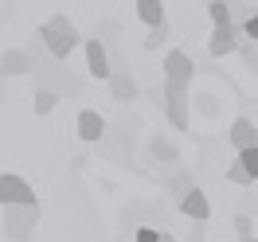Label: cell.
<instances>
[{"label": "cell", "instance_id": "cell-15", "mask_svg": "<svg viewBox=\"0 0 258 242\" xmlns=\"http://www.w3.org/2000/svg\"><path fill=\"white\" fill-rule=\"evenodd\" d=\"M239 164L246 168V176H250V180H258V145L239 148Z\"/></svg>", "mask_w": 258, "mask_h": 242}, {"label": "cell", "instance_id": "cell-12", "mask_svg": "<svg viewBox=\"0 0 258 242\" xmlns=\"http://www.w3.org/2000/svg\"><path fill=\"white\" fill-rule=\"evenodd\" d=\"M231 145L235 148H250L258 145V129L250 117H235V125H231Z\"/></svg>", "mask_w": 258, "mask_h": 242}, {"label": "cell", "instance_id": "cell-9", "mask_svg": "<svg viewBox=\"0 0 258 242\" xmlns=\"http://www.w3.org/2000/svg\"><path fill=\"white\" fill-rule=\"evenodd\" d=\"M82 51H86V66L94 78H106L110 74V59H106V43L102 39H82Z\"/></svg>", "mask_w": 258, "mask_h": 242}, {"label": "cell", "instance_id": "cell-27", "mask_svg": "<svg viewBox=\"0 0 258 242\" xmlns=\"http://www.w3.org/2000/svg\"><path fill=\"white\" fill-rule=\"evenodd\" d=\"M0 102H4V74H0Z\"/></svg>", "mask_w": 258, "mask_h": 242}, {"label": "cell", "instance_id": "cell-16", "mask_svg": "<svg viewBox=\"0 0 258 242\" xmlns=\"http://www.w3.org/2000/svg\"><path fill=\"white\" fill-rule=\"evenodd\" d=\"M164 39H168V20H164V24H153V28H149V35H145V51H157L164 43Z\"/></svg>", "mask_w": 258, "mask_h": 242}, {"label": "cell", "instance_id": "cell-4", "mask_svg": "<svg viewBox=\"0 0 258 242\" xmlns=\"http://www.w3.org/2000/svg\"><path fill=\"white\" fill-rule=\"evenodd\" d=\"M8 203H35L32 184L24 176H12V172L0 176V207H8Z\"/></svg>", "mask_w": 258, "mask_h": 242}, {"label": "cell", "instance_id": "cell-6", "mask_svg": "<svg viewBox=\"0 0 258 242\" xmlns=\"http://www.w3.org/2000/svg\"><path fill=\"white\" fill-rule=\"evenodd\" d=\"M180 211H184V215H188V219H196V223H208L211 219V203H208V195L200 192V188H188V192L180 195Z\"/></svg>", "mask_w": 258, "mask_h": 242}, {"label": "cell", "instance_id": "cell-7", "mask_svg": "<svg viewBox=\"0 0 258 242\" xmlns=\"http://www.w3.org/2000/svg\"><path fill=\"white\" fill-rule=\"evenodd\" d=\"M106 82H110V94L117 98V102H133V98L141 94V90H137V78L129 74V66L110 70V74H106Z\"/></svg>", "mask_w": 258, "mask_h": 242}, {"label": "cell", "instance_id": "cell-14", "mask_svg": "<svg viewBox=\"0 0 258 242\" xmlns=\"http://www.w3.org/2000/svg\"><path fill=\"white\" fill-rule=\"evenodd\" d=\"M55 102H59V94H55V90H43V86H39V90H35V98H32L35 117H47V113L55 110Z\"/></svg>", "mask_w": 258, "mask_h": 242}, {"label": "cell", "instance_id": "cell-5", "mask_svg": "<svg viewBox=\"0 0 258 242\" xmlns=\"http://www.w3.org/2000/svg\"><path fill=\"white\" fill-rule=\"evenodd\" d=\"M235 47H239L235 28H231V24H215V32H211V39H208V55L211 59H223V55H235Z\"/></svg>", "mask_w": 258, "mask_h": 242}, {"label": "cell", "instance_id": "cell-10", "mask_svg": "<svg viewBox=\"0 0 258 242\" xmlns=\"http://www.w3.org/2000/svg\"><path fill=\"white\" fill-rule=\"evenodd\" d=\"M0 74H4V78L32 74V59H28V51H4V55H0Z\"/></svg>", "mask_w": 258, "mask_h": 242}, {"label": "cell", "instance_id": "cell-11", "mask_svg": "<svg viewBox=\"0 0 258 242\" xmlns=\"http://www.w3.org/2000/svg\"><path fill=\"white\" fill-rule=\"evenodd\" d=\"M79 137H82V141H90V145H98V141L106 137V121H102V113H94V110H82L79 113Z\"/></svg>", "mask_w": 258, "mask_h": 242}, {"label": "cell", "instance_id": "cell-8", "mask_svg": "<svg viewBox=\"0 0 258 242\" xmlns=\"http://www.w3.org/2000/svg\"><path fill=\"white\" fill-rule=\"evenodd\" d=\"M192 74H196V63H192V55H184V51H168V55H164V78L192 82Z\"/></svg>", "mask_w": 258, "mask_h": 242}, {"label": "cell", "instance_id": "cell-20", "mask_svg": "<svg viewBox=\"0 0 258 242\" xmlns=\"http://www.w3.org/2000/svg\"><path fill=\"white\" fill-rule=\"evenodd\" d=\"M235 234H239V238H250V215H246V211L235 215Z\"/></svg>", "mask_w": 258, "mask_h": 242}, {"label": "cell", "instance_id": "cell-22", "mask_svg": "<svg viewBox=\"0 0 258 242\" xmlns=\"http://www.w3.org/2000/svg\"><path fill=\"white\" fill-rule=\"evenodd\" d=\"M161 238V226H137V242H157Z\"/></svg>", "mask_w": 258, "mask_h": 242}, {"label": "cell", "instance_id": "cell-24", "mask_svg": "<svg viewBox=\"0 0 258 242\" xmlns=\"http://www.w3.org/2000/svg\"><path fill=\"white\" fill-rule=\"evenodd\" d=\"M242 35H246V39H254V43H258V12H254L250 20H246V24H242Z\"/></svg>", "mask_w": 258, "mask_h": 242}, {"label": "cell", "instance_id": "cell-3", "mask_svg": "<svg viewBox=\"0 0 258 242\" xmlns=\"http://www.w3.org/2000/svg\"><path fill=\"white\" fill-rule=\"evenodd\" d=\"M188 90L192 82H176V78H164V117L176 125V129H188Z\"/></svg>", "mask_w": 258, "mask_h": 242}, {"label": "cell", "instance_id": "cell-17", "mask_svg": "<svg viewBox=\"0 0 258 242\" xmlns=\"http://www.w3.org/2000/svg\"><path fill=\"white\" fill-rule=\"evenodd\" d=\"M227 180H231V184H239V188H246V184H254V180L246 176V168H242L239 160H235L231 168H227Z\"/></svg>", "mask_w": 258, "mask_h": 242}, {"label": "cell", "instance_id": "cell-25", "mask_svg": "<svg viewBox=\"0 0 258 242\" xmlns=\"http://www.w3.org/2000/svg\"><path fill=\"white\" fill-rule=\"evenodd\" d=\"M184 242H204V223H196V226H192V234H188Z\"/></svg>", "mask_w": 258, "mask_h": 242}, {"label": "cell", "instance_id": "cell-18", "mask_svg": "<svg viewBox=\"0 0 258 242\" xmlns=\"http://www.w3.org/2000/svg\"><path fill=\"white\" fill-rule=\"evenodd\" d=\"M188 188H192V176H188V172H176V176L168 180V192H176V195H184Z\"/></svg>", "mask_w": 258, "mask_h": 242}, {"label": "cell", "instance_id": "cell-28", "mask_svg": "<svg viewBox=\"0 0 258 242\" xmlns=\"http://www.w3.org/2000/svg\"><path fill=\"white\" fill-rule=\"evenodd\" d=\"M242 242H258V238H254V234H250V238H242Z\"/></svg>", "mask_w": 258, "mask_h": 242}, {"label": "cell", "instance_id": "cell-26", "mask_svg": "<svg viewBox=\"0 0 258 242\" xmlns=\"http://www.w3.org/2000/svg\"><path fill=\"white\" fill-rule=\"evenodd\" d=\"M157 242H176V238H172V234H164V230H161V238H157Z\"/></svg>", "mask_w": 258, "mask_h": 242}, {"label": "cell", "instance_id": "cell-21", "mask_svg": "<svg viewBox=\"0 0 258 242\" xmlns=\"http://www.w3.org/2000/svg\"><path fill=\"white\" fill-rule=\"evenodd\" d=\"M235 51H242V59H246V66H250V70H258V51H254V47H246V43L239 39V47H235Z\"/></svg>", "mask_w": 258, "mask_h": 242}, {"label": "cell", "instance_id": "cell-1", "mask_svg": "<svg viewBox=\"0 0 258 242\" xmlns=\"http://www.w3.org/2000/svg\"><path fill=\"white\" fill-rule=\"evenodd\" d=\"M35 35L43 39V47H47L55 59H71V51L82 43L79 28H75V24H71L63 12H59V16H51V20H47V24H43V28H39Z\"/></svg>", "mask_w": 258, "mask_h": 242}, {"label": "cell", "instance_id": "cell-23", "mask_svg": "<svg viewBox=\"0 0 258 242\" xmlns=\"http://www.w3.org/2000/svg\"><path fill=\"white\" fill-rule=\"evenodd\" d=\"M153 152H157V156H164V160H176V148L164 145V141H153Z\"/></svg>", "mask_w": 258, "mask_h": 242}, {"label": "cell", "instance_id": "cell-2", "mask_svg": "<svg viewBox=\"0 0 258 242\" xmlns=\"http://www.w3.org/2000/svg\"><path fill=\"white\" fill-rule=\"evenodd\" d=\"M35 223H39V199L35 203H8L4 207V238L28 242Z\"/></svg>", "mask_w": 258, "mask_h": 242}, {"label": "cell", "instance_id": "cell-13", "mask_svg": "<svg viewBox=\"0 0 258 242\" xmlns=\"http://www.w3.org/2000/svg\"><path fill=\"white\" fill-rule=\"evenodd\" d=\"M137 16L145 20L149 28H153V24H164V4L161 0H137Z\"/></svg>", "mask_w": 258, "mask_h": 242}, {"label": "cell", "instance_id": "cell-19", "mask_svg": "<svg viewBox=\"0 0 258 242\" xmlns=\"http://www.w3.org/2000/svg\"><path fill=\"white\" fill-rule=\"evenodd\" d=\"M208 12H211V20H215V24H231V20H227V0H211Z\"/></svg>", "mask_w": 258, "mask_h": 242}]
</instances>
